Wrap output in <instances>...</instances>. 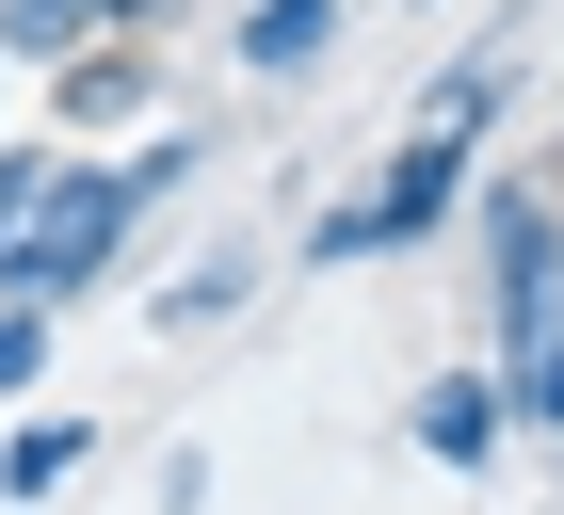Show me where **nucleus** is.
<instances>
[{"mask_svg": "<svg viewBox=\"0 0 564 515\" xmlns=\"http://www.w3.org/2000/svg\"><path fill=\"white\" fill-rule=\"evenodd\" d=\"M210 162V129H145L130 162H97V145H65L48 162V194L17 210V242H0V306H97L113 274H130V242H145V210H162L177 177Z\"/></svg>", "mask_w": 564, "mask_h": 515, "instance_id": "obj_1", "label": "nucleus"}, {"mask_svg": "<svg viewBox=\"0 0 564 515\" xmlns=\"http://www.w3.org/2000/svg\"><path fill=\"white\" fill-rule=\"evenodd\" d=\"M484 242V339H564V194L532 162H468V210H452Z\"/></svg>", "mask_w": 564, "mask_h": 515, "instance_id": "obj_2", "label": "nucleus"}, {"mask_svg": "<svg viewBox=\"0 0 564 515\" xmlns=\"http://www.w3.org/2000/svg\"><path fill=\"white\" fill-rule=\"evenodd\" d=\"M452 210H468V145L403 129L388 162H371L339 210L306 226V274H371V258H420V242H452Z\"/></svg>", "mask_w": 564, "mask_h": 515, "instance_id": "obj_3", "label": "nucleus"}, {"mask_svg": "<svg viewBox=\"0 0 564 515\" xmlns=\"http://www.w3.org/2000/svg\"><path fill=\"white\" fill-rule=\"evenodd\" d=\"M48 81H65V97H48V145H65V129H145V113H162V48H145V33H97V48H65Z\"/></svg>", "mask_w": 564, "mask_h": 515, "instance_id": "obj_4", "label": "nucleus"}, {"mask_svg": "<svg viewBox=\"0 0 564 515\" xmlns=\"http://www.w3.org/2000/svg\"><path fill=\"white\" fill-rule=\"evenodd\" d=\"M403 435H420V468H452V483H500V451H517V419H500L484 371H435L420 403H403Z\"/></svg>", "mask_w": 564, "mask_h": 515, "instance_id": "obj_5", "label": "nucleus"}, {"mask_svg": "<svg viewBox=\"0 0 564 515\" xmlns=\"http://www.w3.org/2000/svg\"><path fill=\"white\" fill-rule=\"evenodd\" d=\"M500 113H517V17L452 48V65L420 81V113H403V129H435V145H468V162H484V129H500Z\"/></svg>", "mask_w": 564, "mask_h": 515, "instance_id": "obj_6", "label": "nucleus"}, {"mask_svg": "<svg viewBox=\"0 0 564 515\" xmlns=\"http://www.w3.org/2000/svg\"><path fill=\"white\" fill-rule=\"evenodd\" d=\"M339 33H355V0H242V17H226V65H242V81H323Z\"/></svg>", "mask_w": 564, "mask_h": 515, "instance_id": "obj_7", "label": "nucleus"}, {"mask_svg": "<svg viewBox=\"0 0 564 515\" xmlns=\"http://www.w3.org/2000/svg\"><path fill=\"white\" fill-rule=\"evenodd\" d=\"M242 306H259V242H210L194 274L145 291V339H210V322H242Z\"/></svg>", "mask_w": 564, "mask_h": 515, "instance_id": "obj_8", "label": "nucleus"}, {"mask_svg": "<svg viewBox=\"0 0 564 515\" xmlns=\"http://www.w3.org/2000/svg\"><path fill=\"white\" fill-rule=\"evenodd\" d=\"M82 468H97V419H17L0 435V515H48Z\"/></svg>", "mask_w": 564, "mask_h": 515, "instance_id": "obj_9", "label": "nucleus"}, {"mask_svg": "<svg viewBox=\"0 0 564 515\" xmlns=\"http://www.w3.org/2000/svg\"><path fill=\"white\" fill-rule=\"evenodd\" d=\"M113 33V0H0V65H65Z\"/></svg>", "mask_w": 564, "mask_h": 515, "instance_id": "obj_10", "label": "nucleus"}, {"mask_svg": "<svg viewBox=\"0 0 564 515\" xmlns=\"http://www.w3.org/2000/svg\"><path fill=\"white\" fill-rule=\"evenodd\" d=\"M48 162H65L48 129H0V242H17V210H33V194H48Z\"/></svg>", "mask_w": 564, "mask_h": 515, "instance_id": "obj_11", "label": "nucleus"}, {"mask_svg": "<svg viewBox=\"0 0 564 515\" xmlns=\"http://www.w3.org/2000/svg\"><path fill=\"white\" fill-rule=\"evenodd\" d=\"M17 386H48V306H0V403Z\"/></svg>", "mask_w": 564, "mask_h": 515, "instance_id": "obj_12", "label": "nucleus"}, {"mask_svg": "<svg viewBox=\"0 0 564 515\" xmlns=\"http://www.w3.org/2000/svg\"><path fill=\"white\" fill-rule=\"evenodd\" d=\"M162 17H177V0H113V33H162Z\"/></svg>", "mask_w": 564, "mask_h": 515, "instance_id": "obj_13", "label": "nucleus"}, {"mask_svg": "<svg viewBox=\"0 0 564 515\" xmlns=\"http://www.w3.org/2000/svg\"><path fill=\"white\" fill-rule=\"evenodd\" d=\"M0 81H17V65H0Z\"/></svg>", "mask_w": 564, "mask_h": 515, "instance_id": "obj_14", "label": "nucleus"}, {"mask_svg": "<svg viewBox=\"0 0 564 515\" xmlns=\"http://www.w3.org/2000/svg\"><path fill=\"white\" fill-rule=\"evenodd\" d=\"M549 194H564V177H549Z\"/></svg>", "mask_w": 564, "mask_h": 515, "instance_id": "obj_15", "label": "nucleus"}]
</instances>
